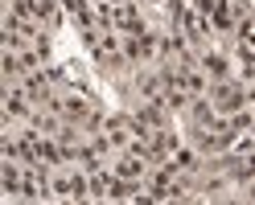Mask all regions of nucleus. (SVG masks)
<instances>
[{
	"label": "nucleus",
	"instance_id": "f03ea898",
	"mask_svg": "<svg viewBox=\"0 0 255 205\" xmlns=\"http://www.w3.org/2000/svg\"><path fill=\"white\" fill-rule=\"evenodd\" d=\"M202 66H206V74H210V78H218V82H227V58H222V54H206L202 58Z\"/></svg>",
	"mask_w": 255,
	"mask_h": 205
},
{
	"label": "nucleus",
	"instance_id": "f257e3e1",
	"mask_svg": "<svg viewBox=\"0 0 255 205\" xmlns=\"http://www.w3.org/2000/svg\"><path fill=\"white\" fill-rule=\"evenodd\" d=\"M243 103H247L243 86H235V82H218V86H214V111L239 115V111H243Z\"/></svg>",
	"mask_w": 255,
	"mask_h": 205
}]
</instances>
